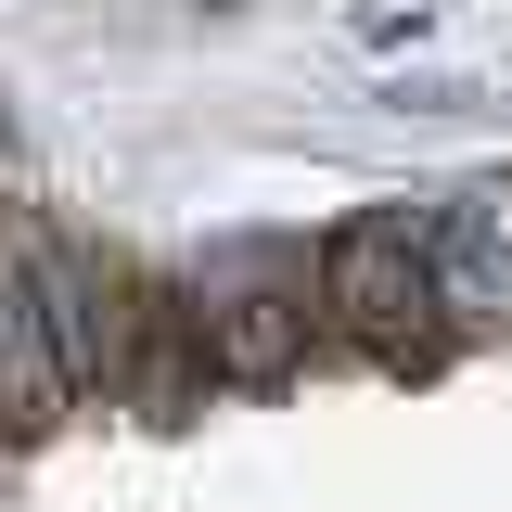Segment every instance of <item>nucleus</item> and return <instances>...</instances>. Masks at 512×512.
Instances as JSON below:
<instances>
[{
    "instance_id": "nucleus-1",
    "label": "nucleus",
    "mask_w": 512,
    "mask_h": 512,
    "mask_svg": "<svg viewBox=\"0 0 512 512\" xmlns=\"http://www.w3.org/2000/svg\"><path fill=\"white\" fill-rule=\"evenodd\" d=\"M436 231H448V192H384L359 205L333 244H320V320L346 359L372 372H448V308H436Z\"/></svg>"
},
{
    "instance_id": "nucleus-2",
    "label": "nucleus",
    "mask_w": 512,
    "mask_h": 512,
    "mask_svg": "<svg viewBox=\"0 0 512 512\" xmlns=\"http://www.w3.org/2000/svg\"><path fill=\"white\" fill-rule=\"evenodd\" d=\"M13 269L52 320L77 410H128V359H141V269L116 244H64V231H13Z\"/></svg>"
},
{
    "instance_id": "nucleus-3",
    "label": "nucleus",
    "mask_w": 512,
    "mask_h": 512,
    "mask_svg": "<svg viewBox=\"0 0 512 512\" xmlns=\"http://www.w3.org/2000/svg\"><path fill=\"white\" fill-rule=\"evenodd\" d=\"M192 320H205V359H218L231 397H269V384H295L333 346L320 282H192Z\"/></svg>"
},
{
    "instance_id": "nucleus-4",
    "label": "nucleus",
    "mask_w": 512,
    "mask_h": 512,
    "mask_svg": "<svg viewBox=\"0 0 512 512\" xmlns=\"http://www.w3.org/2000/svg\"><path fill=\"white\" fill-rule=\"evenodd\" d=\"M436 308L461 346H500L512 333V180H461L436 231Z\"/></svg>"
},
{
    "instance_id": "nucleus-5",
    "label": "nucleus",
    "mask_w": 512,
    "mask_h": 512,
    "mask_svg": "<svg viewBox=\"0 0 512 512\" xmlns=\"http://www.w3.org/2000/svg\"><path fill=\"white\" fill-rule=\"evenodd\" d=\"M205 397H231V384H218V359H205L192 282H141V359H128V410H141V423H192Z\"/></svg>"
},
{
    "instance_id": "nucleus-6",
    "label": "nucleus",
    "mask_w": 512,
    "mask_h": 512,
    "mask_svg": "<svg viewBox=\"0 0 512 512\" xmlns=\"http://www.w3.org/2000/svg\"><path fill=\"white\" fill-rule=\"evenodd\" d=\"M52 423H77V372H64L26 269H0V436L26 448V436H52Z\"/></svg>"
},
{
    "instance_id": "nucleus-7",
    "label": "nucleus",
    "mask_w": 512,
    "mask_h": 512,
    "mask_svg": "<svg viewBox=\"0 0 512 512\" xmlns=\"http://www.w3.org/2000/svg\"><path fill=\"white\" fill-rule=\"evenodd\" d=\"M346 26H359V52H423V39L448 26V0H359Z\"/></svg>"
},
{
    "instance_id": "nucleus-8",
    "label": "nucleus",
    "mask_w": 512,
    "mask_h": 512,
    "mask_svg": "<svg viewBox=\"0 0 512 512\" xmlns=\"http://www.w3.org/2000/svg\"><path fill=\"white\" fill-rule=\"evenodd\" d=\"M13 180H26V167H13V116H0V192H13Z\"/></svg>"
},
{
    "instance_id": "nucleus-9",
    "label": "nucleus",
    "mask_w": 512,
    "mask_h": 512,
    "mask_svg": "<svg viewBox=\"0 0 512 512\" xmlns=\"http://www.w3.org/2000/svg\"><path fill=\"white\" fill-rule=\"evenodd\" d=\"M205 13H244V0H205Z\"/></svg>"
}]
</instances>
